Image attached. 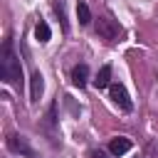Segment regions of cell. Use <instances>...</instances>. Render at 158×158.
Returning <instances> with one entry per match:
<instances>
[{"label":"cell","mask_w":158,"mask_h":158,"mask_svg":"<svg viewBox=\"0 0 158 158\" xmlns=\"http://www.w3.org/2000/svg\"><path fill=\"white\" fill-rule=\"evenodd\" d=\"M86 81H89V67H86V64H77V67L72 69V84L81 89Z\"/></svg>","instance_id":"cell-8"},{"label":"cell","mask_w":158,"mask_h":158,"mask_svg":"<svg viewBox=\"0 0 158 158\" xmlns=\"http://www.w3.org/2000/svg\"><path fill=\"white\" fill-rule=\"evenodd\" d=\"M77 20H79V25H89L91 22V10H89V5L84 0L77 2Z\"/></svg>","instance_id":"cell-10"},{"label":"cell","mask_w":158,"mask_h":158,"mask_svg":"<svg viewBox=\"0 0 158 158\" xmlns=\"http://www.w3.org/2000/svg\"><path fill=\"white\" fill-rule=\"evenodd\" d=\"M109 84H111V67L104 64V67L99 69V74L94 77V86H96V89H106Z\"/></svg>","instance_id":"cell-9"},{"label":"cell","mask_w":158,"mask_h":158,"mask_svg":"<svg viewBox=\"0 0 158 158\" xmlns=\"http://www.w3.org/2000/svg\"><path fill=\"white\" fill-rule=\"evenodd\" d=\"M54 12L59 15V20H62V25H64V30H67V20H64V7H62V2H59V0H54Z\"/></svg>","instance_id":"cell-12"},{"label":"cell","mask_w":158,"mask_h":158,"mask_svg":"<svg viewBox=\"0 0 158 158\" xmlns=\"http://www.w3.org/2000/svg\"><path fill=\"white\" fill-rule=\"evenodd\" d=\"M128 151H131V138H126V136H118V138H114L109 143V153L111 156H123Z\"/></svg>","instance_id":"cell-7"},{"label":"cell","mask_w":158,"mask_h":158,"mask_svg":"<svg viewBox=\"0 0 158 158\" xmlns=\"http://www.w3.org/2000/svg\"><path fill=\"white\" fill-rule=\"evenodd\" d=\"M109 96L114 99V104H116L118 109H123V111H131V109H133L131 96H128V91H126V86H123V84L111 81V84H109Z\"/></svg>","instance_id":"cell-2"},{"label":"cell","mask_w":158,"mask_h":158,"mask_svg":"<svg viewBox=\"0 0 158 158\" xmlns=\"http://www.w3.org/2000/svg\"><path fill=\"white\" fill-rule=\"evenodd\" d=\"M35 37L40 40V42H49V37H52V30H49V25L47 22H37V27H35Z\"/></svg>","instance_id":"cell-11"},{"label":"cell","mask_w":158,"mask_h":158,"mask_svg":"<svg viewBox=\"0 0 158 158\" xmlns=\"http://www.w3.org/2000/svg\"><path fill=\"white\" fill-rule=\"evenodd\" d=\"M0 77L7 84H20L22 81V67L17 54L12 52V40H5L2 44V59H0Z\"/></svg>","instance_id":"cell-1"},{"label":"cell","mask_w":158,"mask_h":158,"mask_svg":"<svg viewBox=\"0 0 158 158\" xmlns=\"http://www.w3.org/2000/svg\"><path fill=\"white\" fill-rule=\"evenodd\" d=\"M42 91H44V79H42L40 72H32V77H30V99L37 101L42 96Z\"/></svg>","instance_id":"cell-6"},{"label":"cell","mask_w":158,"mask_h":158,"mask_svg":"<svg viewBox=\"0 0 158 158\" xmlns=\"http://www.w3.org/2000/svg\"><path fill=\"white\" fill-rule=\"evenodd\" d=\"M40 128L47 133V138H49L52 143H57V138H59V133H57V104H49L47 116H44V121H42Z\"/></svg>","instance_id":"cell-4"},{"label":"cell","mask_w":158,"mask_h":158,"mask_svg":"<svg viewBox=\"0 0 158 158\" xmlns=\"http://www.w3.org/2000/svg\"><path fill=\"white\" fill-rule=\"evenodd\" d=\"M7 148L12 151V153H22V156H27V158H32L35 153H32V148L27 146V141L22 138V136H7Z\"/></svg>","instance_id":"cell-5"},{"label":"cell","mask_w":158,"mask_h":158,"mask_svg":"<svg viewBox=\"0 0 158 158\" xmlns=\"http://www.w3.org/2000/svg\"><path fill=\"white\" fill-rule=\"evenodd\" d=\"M91 158H109V156H106L104 151H94V153H91Z\"/></svg>","instance_id":"cell-13"},{"label":"cell","mask_w":158,"mask_h":158,"mask_svg":"<svg viewBox=\"0 0 158 158\" xmlns=\"http://www.w3.org/2000/svg\"><path fill=\"white\" fill-rule=\"evenodd\" d=\"M118 32H121V27H118L116 20H111V17H99V22H96V35H99L101 40L114 42V40L118 37Z\"/></svg>","instance_id":"cell-3"}]
</instances>
